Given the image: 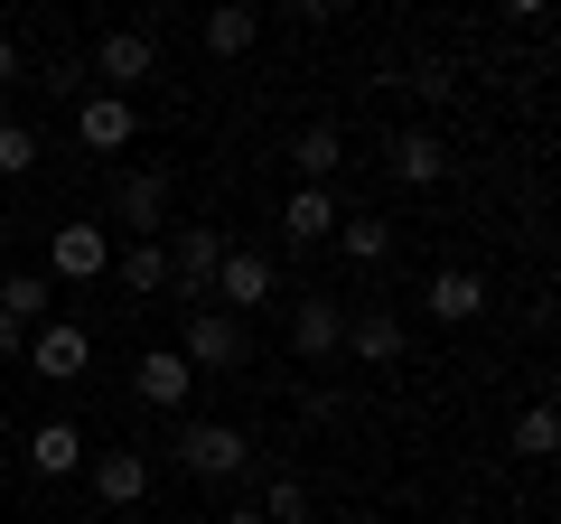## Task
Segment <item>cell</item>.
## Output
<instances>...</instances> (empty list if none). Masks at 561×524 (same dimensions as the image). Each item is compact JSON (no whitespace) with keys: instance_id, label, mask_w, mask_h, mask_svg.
<instances>
[{"instance_id":"6da1fadb","label":"cell","mask_w":561,"mask_h":524,"mask_svg":"<svg viewBox=\"0 0 561 524\" xmlns=\"http://www.w3.org/2000/svg\"><path fill=\"white\" fill-rule=\"evenodd\" d=\"M169 459H179V478H197V487H234L243 468H253V441H243L234 422H179L169 431Z\"/></svg>"},{"instance_id":"7a4b0ae2","label":"cell","mask_w":561,"mask_h":524,"mask_svg":"<svg viewBox=\"0 0 561 524\" xmlns=\"http://www.w3.org/2000/svg\"><path fill=\"white\" fill-rule=\"evenodd\" d=\"M84 76H94L103 94H122V103H131L140 84L160 76V38H150V29H103V38L84 47Z\"/></svg>"},{"instance_id":"3957f363","label":"cell","mask_w":561,"mask_h":524,"mask_svg":"<svg viewBox=\"0 0 561 524\" xmlns=\"http://www.w3.org/2000/svg\"><path fill=\"white\" fill-rule=\"evenodd\" d=\"M160 253H169V291H179L187 309H206V291H216V262L234 253V243H225V225H179V235H160Z\"/></svg>"},{"instance_id":"277c9868","label":"cell","mask_w":561,"mask_h":524,"mask_svg":"<svg viewBox=\"0 0 561 524\" xmlns=\"http://www.w3.org/2000/svg\"><path fill=\"white\" fill-rule=\"evenodd\" d=\"M243 356H253L243 319H225V309H187V319H179V365H187V375H234Z\"/></svg>"},{"instance_id":"5b68a950","label":"cell","mask_w":561,"mask_h":524,"mask_svg":"<svg viewBox=\"0 0 561 524\" xmlns=\"http://www.w3.org/2000/svg\"><path fill=\"white\" fill-rule=\"evenodd\" d=\"M113 225H131V243L169 235V169H122L113 179Z\"/></svg>"},{"instance_id":"8992f818","label":"cell","mask_w":561,"mask_h":524,"mask_svg":"<svg viewBox=\"0 0 561 524\" xmlns=\"http://www.w3.org/2000/svg\"><path fill=\"white\" fill-rule=\"evenodd\" d=\"M28 375H47V384H76L84 365H94V338H84L76 319H47V328H28Z\"/></svg>"},{"instance_id":"52a82bcc","label":"cell","mask_w":561,"mask_h":524,"mask_svg":"<svg viewBox=\"0 0 561 524\" xmlns=\"http://www.w3.org/2000/svg\"><path fill=\"white\" fill-rule=\"evenodd\" d=\"M402 346H412V328H402L393 309H375V300L346 309V346H337V356H356V365H402Z\"/></svg>"},{"instance_id":"ba28073f","label":"cell","mask_w":561,"mask_h":524,"mask_svg":"<svg viewBox=\"0 0 561 524\" xmlns=\"http://www.w3.org/2000/svg\"><path fill=\"white\" fill-rule=\"evenodd\" d=\"M272 300V262L262 253H225L216 262V291H206V309H225V319H243V309Z\"/></svg>"},{"instance_id":"9c48e42d","label":"cell","mask_w":561,"mask_h":524,"mask_svg":"<svg viewBox=\"0 0 561 524\" xmlns=\"http://www.w3.org/2000/svg\"><path fill=\"white\" fill-rule=\"evenodd\" d=\"M290 346H300L309 365H328L346 346V300H319V291H309V300H290Z\"/></svg>"},{"instance_id":"30bf717a","label":"cell","mask_w":561,"mask_h":524,"mask_svg":"<svg viewBox=\"0 0 561 524\" xmlns=\"http://www.w3.org/2000/svg\"><path fill=\"white\" fill-rule=\"evenodd\" d=\"M131 394H140L150 412H179L187 394H197V375L179 365V346H150V356H131Z\"/></svg>"},{"instance_id":"8fae6325","label":"cell","mask_w":561,"mask_h":524,"mask_svg":"<svg viewBox=\"0 0 561 524\" xmlns=\"http://www.w3.org/2000/svg\"><path fill=\"white\" fill-rule=\"evenodd\" d=\"M280 150H290V169H300V187H328L346 169V132H337V122H300Z\"/></svg>"},{"instance_id":"7c38bea8","label":"cell","mask_w":561,"mask_h":524,"mask_svg":"<svg viewBox=\"0 0 561 524\" xmlns=\"http://www.w3.org/2000/svg\"><path fill=\"white\" fill-rule=\"evenodd\" d=\"M84 478H94L103 505H140L150 497V459H140V449H84Z\"/></svg>"},{"instance_id":"4fadbf2b","label":"cell","mask_w":561,"mask_h":524,"mask_svg":"<svg viewBox=\"0 0 561 524\" xmlns=\"http://www.w3.org/2000/svg\"><path fill=\"white\" fill-rule=\"evenodd\" d=\"M393 179H402V187H440V179H449V141L431 132V122L393 132Z\"/></svg>"},{"instance_id":"5bb4252c","label":"cell","mask_w":561,"mask_h":524,"mask_svg":"<svg viewBox=\"0 0 561 524\" xmlns=\"http://www.w3.org/2000/svg\"><path fill=\"white\" fill-rule=\"evenodd\" d=\"M346 225V206L328 197V187H290V197H280V243H328Z\"/></svg>"},{"instance_id":"9a60e30c","label":"cell","mask_w":561,"mask_h":524,"mask_svg":"<svg viewBox=\"0 0 561 524\" xmlns=\"http://www.w3.org/2000/svg\"><path fill=\"white\" fill-rule=\"evenodd\" d=\"M131 132H140V113L122 94H84L76 103V141L84 150H131Z\"/></svg>"},{"instance_id":"2e32d148","label":"cell","mask_w":561,"mask_h":524,"mask_svg":"<svg viewBox=\"0 0 561 524\" xmlns=\"http://www.w3.org/2000/svg\"><path fill=\"white\" fill-rule=\"evenodd\" d=\"M76 468H84V431L66 422V412L28 431V478H47V487H57V478H76Z\"/></svg>"},{"instance_id":"e0dca14e","label":"cell","mask_w":561,"mask_h":524,"mask_svg":"<svg viewBox=\"0 0 561 524\" xmlns=\"http://www.w3.org/2000/svg\"><path fill=\"white\" fill-rule=\"evenodd\" d=\"M113 272V235L103 225H57V282H103Z\"/></svg>"},{"instance_id":"ac0fdd59","label":"cell","mask_w":561,"mask_h":524,"mask_svg":"<svg viewBox=\"0 0 561 524\" xmlns=\"http://www.w3.org/2000/svg\"><path fill=\"white\" fill-rule=\"evenodd\" d=\"M421 300H431V319H440V328H468V319L486 309V282L449 262V272H431V291H421Z\"/></svg>"},{"instance_id":"d6986e66","label":"cell","mask_w":561,"mask_h":524,"mask_svg":"<svg viewBox=\"0 0 561 524\" xmlns=\"http://www.w3.org/2000/svg\"><path fill=\"white\" fill-rule=\"evenodd\" d=\"M197 38H206V57H253V38H262V10L225 0V10H206V20H197Z\"/></svg>"},{"instance_id":"ffe728a7","label":"cell","mask_w":561,"mask_h":524,"mask_svg":"<svg viewBox=\"0 0 561 524\" xmlns=\"http://www.w3.org/2000/svg\"><path fill=\"white\" fill-rule=\"evenodd\" d=\"M47 309H57V282H47V272H10V282H0V319L47 328Z\"/></svg>"},{"instance_id":"44dd1931","label":"cell","mask_w":561,"mask_h":524,"mask_svg":"<svg viewBox=\"0 0 561 524\" xmlns=\"http://www.w3.org/2000/svg\"><path fill=\"white\" fill-rule=\"evenodd\" d=\"M337 253L356 262V272H375V262H393V225H383V216H346L337 225Z\"/></svg>"},{"instance_id":"7402d4cb","label":"cell","mask_w":561,"mask_h":524,"mask_svg":"<svg viewBox=\"0 0 561 524\" xmlns=\"http://www.w3.org/2000/svg\"><path fill=\"white\" fill-rule=\"evenodd\" d=\"M113 272H122V291H131V300L169 291V253H160V243H131V253H113Z\"/></svg>"},{"instance_id":"603a6c76","label":"cell","mask_w":561,"mask_h":524,"mask_svg":"<svg viewBox=\"0 0 561 524\" xmlns=\"http://www.w3.org/2000/svg\"><path fill=\"white\" fill-rule=\"evenodd\" d=\"M552 449H561V412L552 403L515 412V459H552Z\"/></svg>"},{"instance_id":"cb8c5ba5","label":"cell","mask_w":561,"mask_h":524,"mask_svg":"<svg viewBox=\"0 0 561 524\" xmlns=\"http://www.w3.org/2000/svg\"><path fill=\"white\" fill-rule=\"evenodd\" d=\"M402 84H412V94L431 103V113H440V103L459 94V66H449V57H412V66H402Z\"/></svg>"},{"instance_id":"d4e9b609","label":"cell","mask_w":561,"mask_h":524,"mask_svg":"<svg viewBox=\"0 0 561 524\" xmlns=\"http://www.w3.org/2000/svg\"><path fill=\"white\" fill-rule=\"evenodd\" d=\"M262 524H309V478H290V468H280V478L262 487Z\"/></svg>"},{"instance_id":"484cf974","label":"cell","mask_w":561,"mask_h":524,"mask_svg":"<svg viewBox=\"0 0 561 524\" xmlns=\"http://www.w3.org/2000/svg\"><path fill=\"white\" fill-rule=\"evenodd\" d=\"M28 169H38V132H28V122H0V187L28 179Z\"/></svg>"},{"instance_id":"4316f807","label":"cell","mask_w":561,"mask_h":524,"mask_svg":"<svg viewBox=\"0 0 561 524\" xmlns=\"http://www.w3.org/2000/svg\"><path fill=\"white\" fill-rule=\"evenodd\" d=\"M47 84H57L66 103H84V57H57V66H47Z\"/></svg>"},{"instance_id":"83f0119b","label":"cell","mask_w":561,"mask_h":524,"mask_svg":"<svg viewBox=\"0 0 561 524\" xmlns=\"http://www.w3.org/2000/svg\"><path fill=\"white\" fill-rule=\"evenodd\" d=\"M28 76V57H20V38H10V29H0V94H10V84Z\"/></svg>"},{"instance_id":"f1b7e54d","label":"cell","mask_w":561,"mask_h":524,"mask_svg":"<svg viewBox=\"0 0 561 524\" xmlns=\"http://www.w3.org/2000/svg\"><path fill=\"white\" fill-rule=\"evenodd\" d=\"M20 356H28V328H20V319H0V365H20Z\"/></svg>"},{"instance_id":"f546056e","label":"cell","mask_w":561,"mask_h":524,"mask_svg":"<svg viewBox=\"0 0 561 524\" xmlns=\"http://www.w3.org/2000/svg\"><path fill=\"white\" fill-rule=\"evenodd\" d=\"M216 524H262V505H225V515Z\"/></svg>"},{"instance_id":"4dcf8cb0","label":"cell","mask_w":561,"mask_h":524,"mask_svg":"<svg viewBox=\"0 0 561 524\" xmlns=\"http://www.w3.org/2000/svg\"><path fill=\"white\" fill-rule=\"evenodd\" d=\"M449 524H496V515H478V505H468V515H449Z\"/></svg>"},{"instance_id":"1f68e13d","label":"cell","mask_w":561,"mask_h":524,"mask_svg":"<svg viewBox=\"0 0 561 524\" xmlns=\"http://www.w3.org/2000/svg\"><path fill=\"white\" fill-rule=\"evenodd\" d=\"M0 216H10V187H0Z\"/></svg>"}]
</instances>
